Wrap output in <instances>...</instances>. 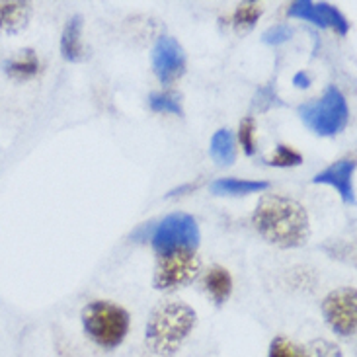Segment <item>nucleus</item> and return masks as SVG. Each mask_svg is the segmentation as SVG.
<instances>
[{
	"mask_svg": "<svg viewBox=\"0 0 357 357\" xmlns=\"http://www.w3.org/2000/svg\"><path fill=\"white\" fill-rule=\"evenodd\" d=\"M252 227L266 242L291 250L310 238V219L305 205L293 197L266 193L252 213Z\"/></svg>",
	"mask_w": 357,
	"mask_h": 357,
	"instance_id": "nucleus-1",
	"label": "nucleus"
},
{
	"mask_svg": "<svg viewBox=\"0 0 357 357\" xmlns=\"http://www.w3.org/2000/svg\"><path fill=\"white\" fill-rule=\"evenodd\" d=\"M197 322L195 310L182 301H165L146 320L145 344L153 354L172 357L192 334Z\"/></svg>",
	"mask_w": 357,
	"mask_h": 357,
	"instance_id": "nucleus-2",
	"label": "nucleus"
},
{
	"mask_svg": "<svg viewBox=\"0 0 357 357\" xmlns=\"http://www.w3.org/2000/svg\"><path fill=\"white\" fill-rule=\"evenodd\" d=\"M301 121L305 127L319 137L340 135L349 121V107L342 90L334 84L324 88L319 98L297 107Z\"/></svg>",
	"mask_w": 357,
	"mask_h": 357,
	"instance_id": "nucleus-3",
	"label": "nucleus"
},
{
	"mask_svg": "<svg viewBox=\"0 0 357 357\" xmlns=\"http://www.w3.org/2000/svg\"><path fill=\"white\" fill-rule=\"evenodd\" d=\"M82 328L98 348L116 349L129 332V312L112 301H92L82 309Z\"/></svg>",
	"mask_w": 357,
	"mask_h": 357,
	"instance_id": "nucleus-4",
	"label": "nucleus"
},
{
	"mask_svg": "<svg viewBox=\"0 0 357 357\" xmlns=\"http://www.w3.org/2000/svg\"><path fill=\"white\" fill-rule=\"evenodd\" d=\"M202 241L199 225L190 213H170L155 227L151 234L153 250L162 256L176 250H197Z\"/></svg>",
	"mask_w": 357,
	"mask_h": 357,
	"instance_id": "nucleus-5",
	"label": "nucleus"
},
{
	"mask_svg": "<svg viewBox=\"0 0 357 357\" xmlns=\"http://www.w3.org/2000/svg\"><path fill=\"white\" fill-rule=\"evenodd\" d=\"M202 271L197 250H176L158 256L153 275L156 291H176L190 285Z\"/></svg>",
	"mask_w": 357,
	"mask_h": 357,
	"instance_id": "nucleus-6",
	"label": "nucleus"
},
{
	"mask_svg": "<svg viewBox=\"0 0 357 357\" xmlns=\"http://www.w3.org/2000/svg\"><path fill=\"white\" fill-rule=\"evenodd\" d=\"M322 314L330 328L340 336H354L357 328V291L356 287H340L330 291L322 301Z\"/></svg>",
	"mask_w": 357,
	"mask_h": 357,
	"instance_id": "nucleus-7",
	"label": "nucleus"
},
{
	"mask_svg": "<svg viewBox=\"0 0 357 357\" xmlns=\"http://www.w3.org/2000/svg\"><path fill=\"white\" fill-rule=\"evenodd\" d=\"M151 65L155 77L165 86H172L174 82H178L185 75L188 65L180 41L172 36H160L151 51Z\"/></svg>",
	"mask_w": 357,
	"mask_h": 357,
	"instance_id": "nucleus-8",
	"label": "nucleus"
},
{
	"mask_svg": "<svg viewBox=\"0 0 357 357\" xmlns=\"http://www.w3.org/2000/svg\"><path fill=\"white\" fill-rule=\"evenodd\" d=\"M287 16L314 24L322 29H334L338 36H348L349 22L336 6L328 2H314V0H295L287 8Z\"/></svg>",
	"mask_w": 357,
	"mask_h": 357,
	"instance_id": "nucleus-9",
	"label": "nucleus"
},
{
	"mask_svg": "<svg viewBox=\"0 0 357 357\" xmlns=\"http://www.w3.org/2000/svg\"><path fill=\"white\" fill-rule=\"evenodd\" d=\"M354 174H356V158L346 156L320 170L312 178V183H324L334 188L346 205H356V188H354Z\"/></svg>",
	"mask_w": 357,
	"mask_h": 357,
	"instance_id": "nucleus-10",
	"label": "nucleus"
},
{
	"mask_svg": "<svg viewBox=\"0 0 357 357\" xmlns=\"http://www.w3.org/2000/svg\"><path fill=\"white\" fill-rule=\"evenodd\" d=\"M33 4L24 0H0V33L18 36L29 26Z\"/></svg>",
	"mask_w": 357,
	"mask_h": 357,
	"instance_id": "nucleus-11",
	"label": "nucleus"
},
{
	"mask_svg": "<svg viewBox=\"0 0 357 357\" xmlns=\"http://www.w3.org/2000/svg\"><path fill=\"white\" fill-rule=\"evenodd\" d=\"M82 29H84V18L80 14H75L67 20L63 33H61V53L68 63H82L86 59V49L82 43Z\"/></svg>",
	"mask_w": 357,
	"mask_h": 357,
	"instance_id": "nucleus-12",
	"label": "nucleus"
},
{
	"mask_svg": "<svg viewBox=\"0 0 357 357\" xmlns=\"http://www.w3.org/2000/svg\"><path fill=\"white\" fill-rule=\"evenodd\" d=\"M4 73L16 82H28L31 78H36L41 70L38 53L33 49H22L16 55L8 57L2 63Z\"/></svg>",
	"mask_w": 357,
	"mask_h": 357,
	"instance_id": "nucleus-13",
	"label": "nucleus"
},
{
	"mask_svg": "<svg viewBox=\"0 0 357 357\" xmlns=\"http://www.w3.org/2000/svg\"><path fill=\"white\" fill-rule=\"evenodd\" d=\"M270 188V182L266 180H242V178H217L211 183L213 195H229V197H241V195H252L261 193Z\"/></svg>",
	"mask_w": 357,
	"mask_h": 357,
	"instance_id": "nucleus-14",
	"label": "nucleus"
},
{
	"mask_svg": "<svg viewBox=\"0 0 357 357\" xmlns=\"http://www.w3.org/2000/svg\"><path fill=\"white\" fill-rule=\"evenodd\" d=\"M203 287L207 291V295L211 297L213 303L217 307H221L229 301L232 293L231 273L222 266H211L203 275Z\"/></svg>",
	"mask_w": 357,
	"mask_h": 357,
	"instance_id": "nucleus-15",
	"label": "nucleus"
},
{
	"mask_svg": "<svg viewBox=\"0 0 357 357\" xmlns=\"http://www.w3.org/2000/svg\"><path fill=\"white\" fill-rule=\"evenodd\" d=\"M209 156L217 166H231L236 160V139L231 129L215 131L209 143Z\"/></svg>",
	"mask_w": 357,
	"mask_h": 357,
	"instance_id": "nucleus-16",
	"label": "nucleus"
},
{
	"mask_svg": "<svg viewBox=\"0 0 357 357\" xmlns=\"http://www.w3.org/2000/svg\"><path fill=\"white\" fill-rule=\"evenodd\" d=\"M261 16L260 2H241L232 12L231 26L236 33H248Z\"/></svg>",
	"mask_w": 357,
	"mask_h": 357,
	"instance_id": "nucleus-17",
	"label": "nucleus"
},
{
	"mask_svg": "<svg viewBox=\"0 0 357 357\" xmlns=\"http://www.w3.org/2000/svg\"><path fill=\"white\" fill-rule=\"evenodd\" d=\"M149 107L151 112L155 114H170V116H183V107L182 102H180V96L170 92V90H165V92H153L149 94Z\"/></svg>",
	"mask_w": 357,
	"mask_h": 357,
	"instance_id": "nucleus-18",
	"label": "nucleus"
},
{
	"mask_svg": "<svg viewBox=\"0 0 357 357\" xmlns=\"http://www.w3.org/2000/svg\"><path fill=\"white\" fill-rule=\"evenodd\" d=\"M301 162H303V155L291 145H278L268 160V165L275 168H293V166H299Z\"/></svg>",
	"mask_w": 357,
	"mask_h": 357,
	"instance_id": "nucleus-19",
	"label": "nucleus"
},
{
	"mask_svg": "<svg viewBox=\"0 0 357 357\" xmlns=\"http://www.w3.org/2000/svg\"><path fill=\"white\" fill-rule=\"evenodd\" d=\"M238 143L248 156L256 155V121L254 116H246L238 126Z\"/></svg>",
	"mask_w": 357,
	"mask_h": 357,
	"instance_id": "nucleus-20",
	"label": "nucleus"
},
{
	"mask_svg": "<svg viewBox=\"0 0 357 357\" xmlns=\"http://www.w3.org/2000/svg\"><path fill=\"white\" fill-rule=\"evenodd\" d=\"M268 357H309L305 348H299L297 344H293L291 340L278 336L271 340L270 356Z\"/></svg>",
	"mask_w": 357,
	"mask_h": 357,
	"instance_id": "nucleus-21",
	"label": "nucleus"
},
{
	"mask_svg": "<svg viewBox=\"0 0 357 357\" xmlns=\"http://www.w3.org/2000/svg\"><path fill=\"white\" fill-rule=\"evenodd\" d=\"M309 357H344L336 344H332L328 340H312L309 346L305 348Z\"/></svg>",
	"mask_w": 357,
	"mask_h": 357,
	"instance_id": "nucleus-22",
	"label": "nucleus"
},
{
	"mask_svg": "<svg viewBox=\"0 0 357 357\" xmlns=\"http://www.w3.org/2000/svg\"><path fill=\"white\" fill-rule=\"evenodd\" d=\"M291 36H293V28L289 24H275V26H271L270 29L264 31L261 41L266 45H281V43L289 41Z\"/></svg>",
	"mask_w": 357,
	"mask_h": 357,
	"instance_id": "nucleus-23",
	"label": "nucleus"
},
{
	"mask_svg": "<svg viewBox=\"0 0 357 357\" xmlns=\"http://www.w3.org/2000/svg\"><path fill=\"white\" fill-rule=\"evenodd\" d=\"M281 106L280 98L275 94V88L268 84V86L260 88L258 92H256V96H254V107L258 109V112H268L271 107Z\"/></svg>",
	"mask_w": 357,
	"mask_h": 357,
	"instance_id": "nucleus-24",
	"label": "nucleus"
},
{
	"mask_svg": "<svg viewBox=\"0 0 357 357\" xmlns=\"http://www.w3.org/2000/svg\"><path fill=\"white\" fill-rule=\"evenodd\" d=\"M310 82H312V78H310L309 73H305V70H299V73L293 77V84L297 88H309Z\"/></svg>",
	"mask_w": 357,
	"mask_h": 357,
	"instance_id": "nucleus-25",
	"label": "nucleus"
}]
</instances>
